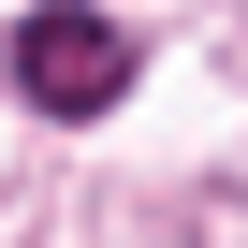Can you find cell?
Wrapping results in <instances>:
<instances>
[{
	"label": "cell",
	"mask_w": 248,
	"mask_h": 248,
	"mask_svg": "<svg viewBox=\"0 0 248 248\" xmlns=\"http://www.w3.org/2000/svg\"><path fill=\"white\" fill-rule=\"evenodd\" d=\"M15 88L44 117H102L117 88H132V30L88 15V0H30V15H15Z\"/></svg>",
	"instance_id": "6da1fadb"
}]
</instances>
